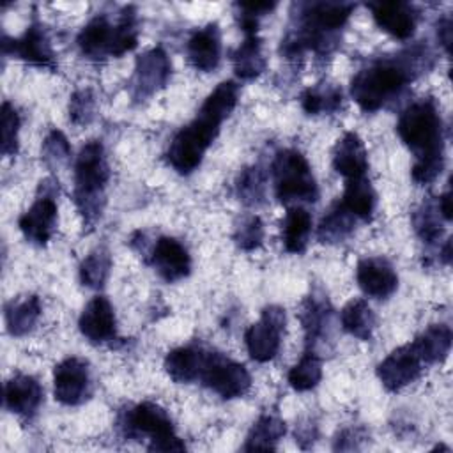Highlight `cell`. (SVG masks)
Listing matches in <instances>:
<instances>
[{"instance_id":"1f68e13d","label":"cell","mask_w":453,"mask_h":453,"mask_svg":"<svg viewBox=\"0 0 453 453\" xmlns=\"http://www.w3.org/2000/svg\"><path fill=\"white\" fill-rule=\"evenodd\" d=\"M442 221H446V219L442 218L439 205H437V198H434V196L423 200L412 212V226H414L418 237L426 244H434L441 239L442 230H444Z\"/></svg>"},{"instance_id":"30bf717a","label":"cell","mask_w":453,"mask_h":453,"mask_svg":"<svg viewBox=\"0 0 453 453\" xmlns=\"http://www.w3.org/2000/svg\"><path fill=\"white\" fill-rule=\"evenodd\" d=\"M287 315L281 306L269 304L262 310L260 319L244 333V343L250 357L257 363H267L276 357L281 334L285 331Z\"/></svg>"},{"instance_id":"ba28073f","label":"cell","mask_w":453,"mask_h":453,"mask_svg":"<svg viewBox=\"0 0 453 453\" xmlns=\"http://www.w3.org/2000/svg\"><path fill=\"white\" fill-rule=\"evenodd\" d=\"M58 182L55 177H46L39 182L32 205L19 216L18 226L23 237L35 246H46L57 228L58 218Z\"/></svg>"},{"instance_id":"277c9868","label":"cell","mask_w":453,"mask_h":453,"mask_svg":"<svg viewBox=\"0 0 453 453\" xmlns=\"http://www.w3.org/2000/svg\"><path fill=\"white\" fill-rule=\"evenodd\" d=\"M110 166L101 140L87 142L74 161V203L83 219V226L92 228L103 214L106 203V186Z\"/></svg>"},{"instance_id":"74e56055","label":"cell","mask_w":453,"mask_h":453,"mask_svg":"<svg viewBox=\"0 0 453 453\" xmlns=\"http://www.w3.org/2000/svg\"><path fill=\"white\" fill-rule=\"evenodd\" d=\"M264 241V223L257 214L241 218L234 230V242L242 251H253L262 246Z\"/></svg>"},{"instance_id":"5bb4252c","label":"cell","mask_w":453,"mask_h":453,"mask_svg":"<svg viewBox=\"0 0 453 453\" xmlns=\"http://www.w3.org/2000/svg\"><path fill=\"white\" fill-rule=\"evenodd\" d=\"M301 322L306 338V350L319 354V350L331 342L334 326L331 303L322 290L315 288L306 296L301 310Z\"/></svg>"},{"instance_id":"8fae6325","label":"cell","mask_w":453,"mask_h":453,"mask_svg":"<svg viewBox=\"0 0 453 453\" xmlns=\"http://www.w3.org/2000/svg\"><path fill=\"white\" fill-rule=\"evenodd\" d=\"M172 74V62L161 46L150 48L136 57L129 94L134 101H145L163 90Z\"/></svg>"},{"instance_id":"836d02e7","label":"cell","mask_w":453,"mask_h":453,"mask_svg":"<svg viewBox=\"0 0 453 453\" xmlns=\"http://www.w3.org/2000/svg\"><path fill=\"white\" fill-rule=\"evenodd\" d=\"M111 269V255L104 246L94 248L80 264V281L92 288L99 290L104 287Z\"/></svg>"},{"instance_id":"2e32d148","label":"cell","mask_w":453,"mask_h":453,"mask_svg":"<svg viewBox=\"0 0 453 453\" xmlns=\"http://www.w3.org/2000/svg\"><path fill=\"white\" fill-rule=\"evenodd\" d=\"M147 253V262L166 283L184 280L191 273L189 251L175 237L159 235Z\"/></svg>"},{"instance_id":"e575fe53","label":"cell","mask_w":453,"mask_h":453,"mask_svg":"<svg viewBox=\"0 0 453 453\" xmlns=\"http://www.w3.org/2000/svg\"><path fill=\"white\" fill-rule=\"evenodd\" d=\"M265 189H267V175L258 166L244 168L235 182L237 198L248 207H258L265 202Z\"/></svg>"},{"instance_id":"7c38bea8","label":"cell","mask_w":453,"mask_h":453,"mask_svg":"<svg viewBox=\"0 0 453 453\" xmlns=\"http://www.w3.org/2000/svg\"><path fill=\"white\" fill-rule=\"evenodd\" d=\"M2 53L12 55L30 65L57 71V60L55 53L48 37V32L42 23L32 21L27 30L16 37L11 39L7 35L2 37Z\"/></svg>"},{"instance_id":"83f0119b","label":"cell","mask_w":453,"mask_h":453,"mask_svg":"<svg viewBox=\"0 0 453 453\" xmlns=\"http://www.w3.org/2000/svg\"><path fill=\"white\" fill-rule=\"evenodd\" d=\"M340 324L347 334H350L361 342H368L377 326V319H375L373 310L366 303V299L356 297V299H350L342 308Z\"/></svg>"},{"instance_id":"603a6c76","label":"cell","mask_w":453,"mask_h":453,"mask_svg":"<svg viewBox=\"0 0 453 453\" xmlns=\"http://www.w3.org/2000/svg\"><path fill=\"white\" fill-rule=\"evenodd\" d=\"M207 347L191 343L170 350L165 357V370L177 384H191L200 377V370L207 354Z\"/></svg>"},{"instance_id":"ee69618b","label":"cell","mask_w":453,"mask_h":453,"mask_svg":"<svg viewBox=\"0 0 453 453\" xmlns=\"http://www.w3.org/2000/svg\"><path fill=\"white\" fill-rule=\"evenodd\" d=\"M441 255H442V262H444V264H449V260H451V241H449V239L446 241V244H444Z\"/></svg>"},{"instance_id":"7a4b0ae2","label":"cell","mask_w":453,"mask_h":453,"mask_svg":"<svg viewBox=\"0 0 453 453\" xmlns=\"http://www.w3.org/2000/svg\"><path fill=\"white\" fill-rule=\"evenodd\" d=\"M428 67H432V53L423 44L395 57L377 58L352 76L350 96L363 111H377L396 99Z\"/></svg>"},{"instance_id":"d4e9b609","label":"cell","mask_w":453,"mask_h":453,"mask_svg":"<svg viewBox=\"0 0 453 453\" xmlns=\"http://www.w3.org/2000/svg\"><path fill=\"white\" fill-rule=\"evenodd\" d=\"M451 329L446 324H432L423 329L411 343L419 354L425 366L442 363L451 350Z\"/></svg>"},{"instance_id":"d590c367","label":"cell","mask_w":453,"mask_h":453,"mask_svg":"<svg viewBox=\"0 0 453 453\" xmlns=\"http://www.w3.org/2000/svg\"><path fill=\"white\" fill-rule=\"evenodd\" d=\"M322 379V361L320 356L306 350L303 357L288 370L287 380L292 389L296 391H310L313 389Z\"/></svg>"},{"instance_id":"ab89813d","label":"cell","mask_w":453,"mask_h":453,"mask_svg":"<svg viewBox=\"0 0 453 453\" xmlns=\"http://www.w3.org/2000/svg\"><path fill=\"white\" fill-rule=\"evenodd\" d=\"M96 97L90 88H80L69 101V120L74 126H85L94 119Z\"/></svg>"},{"instance_id":"3957f363","label":"cell","mask_w":453,"mask_h":453,"mask_svg":"<svg viewBox=\"0 0 453 453\" xmlns=\"http://www.w3.org/2000/svg\"><path fill=\"white\" fill-rule=\"evenodd\" d=\"M396 133L414 154L412 180L416 184L435 180L444 168V133L434 99L409 104L398 117Z\"/></svg>"},{"instance_id":"7bdbcfd3","label":"cell","mask_w":453,"mask_h":453,"mask_svg":"<svg viewBox=\"0 0 453 453\" xmlns=\"http://www.w3.org/2000/svg\"><path fill=\"white\" fill-rule=\"evenodd\" d=\"M437 205H439L442 218L446 221H449L451 219V193H449V189L446 193H442L441 196H437Z\"/></svg>"},{"instance_id":"4fadbf2b","label":"cell","mask_w":453,"mask_h":453,"mask_svg":"<svg viewBox=\"0 0 453 453\" xmlns=\"http://www.w3.org/2000/svg\"><path fill=\"white\" fill-rule=\"evenodd\" d=\"M55 400L64 405H80L92 395V373L83 357L71 356L62 359L53 370Z\"/></svg>"},{"instance_id":"b9f144b4","label":"cell","mask_w":453,"mask_h":453,"mask_svg":"<svg viewBox=\"0 0 453 453\" xmlns=\"http://www.w3.org/2000/svg\"><path fill=\"white\" fill-rule=\"evenodd\" d=\"M437 37H439V42L444 46L446 53H449V46H451V18L449 16L439 19Z\"/></svg>"},{"instance_id":"60d3db41","label":"cell","mask_w":453,"mask_h":453,"mask_svg":"<svg viewBox=\"0 0 453 453\" xmlns=\"http://www.w3.org/2000/svg\"><path fill=\"white\" fill-rule=\"evenodd\" d=\"M235 7L246 14H251L260 19L262 16L269 14L276 7V2H239V4H235Z\"/></svg>"},{"instance_id":"ffe728a7","label":"cell","mask_w":453,"mask_h":453,"mask_svg":"<svg viewBox=\"0 0 453 453\" xmlns=\"http://www.w3.org/2000/svg\"><path fill=\"white\" fill-rule=\"evenodd\" d=\"M44 400V389L27 373L12 375L4 388V403L5 409L21 418H32Z\"/></svg>"},{"instance_id":"7402d4cb","label":"cell","mask_w":453,"mask_h":453,"mask_svg":"<svg viewBox=\"0 0 453 453\" xmlns=\"http://www.w3.org/2000/svg\"><path fill=\"white\" fill-rule=\"evenodd\" d=\"M333 168L345 180L366 175L368 172V152L357 133H345L333 149Z\"/></svg>"},{"instance_id":"9a60e30c","label":"cell","mask_w":453,"mask_h":453,"mask_svg":"<svg viewBox=\"0 0 453 453\" xmlns=\"http://www.w3.org/2000/svg\"><path fill=\"white\" fill-rule=\"evenodd\" d=\"M423 370L425 363L421 361L419 354L409 342L391 350L377 365V377L388 391H400L411 382H414Z\"/></svg>"},{"instance_id":"5b68a950","label":"cell","mask_w":453,"mask_h":453,"mask_svg":"<svg viewBox=\"0 0 453 453\" xmlns=\"http://www.w3.org/2000/svg\"><path fill=\"white\" fill-rule=\"evenodd\" d=\"M80 51L90 60L119 58L138 44V18L134 7H126L117 23H111L106 14L94 16L76 37Z\"/></svg>"},{"instance_id":"ac0fdd59","label":"cell","mask_w":453,"mask_h":453,"mask_svg":"<svg viewBox=\"0 0 453 453\" xmlns=\"http://www.w3.org/2000/svg\"><path fill=\"white\" fill-rule=\"evenodd\" d=\"M356 280L365 296L388 299L398 288V274L389 260L382 257H365L357 262Z\"/></svg>"},{"instance_id":"f1b7e54d","label":"cell","mask_w":453,"mask_h":453,"mask_svg":"<svg viewBox=\"0 0 453 453\" xmlns=\"http://www.w3.org/2000/svg\"><path fill=\"white\" fill-rule=\"evenodd\" d=\"M234 73L241 80H253L265 71V57L262 51V39L258 34L244 35V41L232 53Z\"/></svg>"},{"instance_id":"8d00e7d4","label":"cell","mask_w":453,"mask_h":453,"mask_svg":"<svg viewBox=\"0 0 453 453\" xmlns=\"http://www.w3.org/2000/svg\"><path fill=\"white\" fill-rule=\"evenodd\" d=\"M71 159V145L65 134L58 129H51L41 145V161L51 172L64 168Z\"/></svg>"},{"instance_id":"d6a6232c","label":"cell","mask_w":453,"mask_h":453,"mask_svg":"<svg viewBox=\"0 0 453 453\" xmlns=\"http://www.w3.org/2000/svg\"><path fill=\"white\" fill-rule=\"evenodd\" d=\"M301 106L308 115L334 113L342 106V88L329 83H317L301 94Z\"/></svg>"},{"instance_id":"44dd1931","label":"cell","mask_w":453,"mask_h":453,"mask_svg":"<svg viewBox=\"0 0 453 453\" xmlns=\"http://www.w3.org/2000/svg\"><path fill=\"white\" fill-rule=\"evenodd\" d=\"M186 55L196 71H214L221 60V30L218 23L196 28L186 42Z\"/></svg>"},{"instance_id":"484cf974","label":"cell","mask_w":453,"mask_h":453,"mask_svg":"<svg viewBox=\"0 0 453 453\" xmlns=\"http://www.w3.org/2000/svg\"><path fill=\"white\" fill-rule=\"evenodd\" d=\"M41 311H42L41 299L35 294H27V296L11 299L5 304L7 333L12 336L28 334L35 327L41 317Z\"/></svg>"},{"instance_id":"f546056e","label":"cell","mask_w":453,"mask_h":453,"mask_svg":"<svg viewBox=\"0 0 453 453\" xmlns=\"http://www.w3.org/2000/svg\"><path fill=\"white\" fill-rule=\"evenodd\" d=\"M285 421L274 414H262L251 426L242 449L246 451H271L276 449V442L285 435Z\"/></svg>"},{"instance_id":"e0dca14e","label":"cell","mask_w":453,"mask_h":453,"mask_svg":"<svg viewBox=\"0 0 453 453\" xmlns=\"http://www.w3.org/2000/svg\"><path fill=\"white\" fill-rule=\"evenodd\" d=\"M81 336L92 345H108L119 340L115 310L106 296L92 297L78 319Z\"/></svg>"},{"instance_id":"52a82bcc","label":"cell","mask_w":453,"mask_h":453,"mask_svg":"<svg viewBox=\"0 0 453 453\" xmlns=\"http://www.w3.org/2000/svg\"><path fill=\"white\" fill-rule=\"evenodd\" d=\"M276 198L285 205L311 203L319 198V186L308 159L296 149H281L271 163Z\"/></svg>"},{"instance_id":"9c48e42d","label":"cell","mask_w":453,"mask_h":453,"mask_svg":"<svg viewBox=\"0 0 453 453\" xmlns=\"http://www.w3.org/2000/svg\"><path fill=\"white\" fill-rule=\"evenodd\" d=\"M198 380L225 400L244 396L251 388V375L244 365L211 349L205 354Z\"/></svg>"},{"instance_id":"4316f807","label":"cell","mask_w":453,"mask_h":453,"mask_svg":"<svg viewBox=\"0 0 453 453\" xmlns=\"http://www.w3.org/2000/svg\"><path fill=\"white\" fill-rule=\"evenodd\" d=\"M311 234V216L301 205H290L281 221V242L288 253H303Z\"/></svg>"},{"instance_id":"cb8c5ba5","label":"cell","mask_w":453,"mask_h":453,"mask_svg":"<svg viewBox=\"0 0 453 453\" xmlns=\"http://www.w3.org/2000/svg\"><path fill=\"white\" fill-rule=\"evenodd\" d=\"M338 203L356 219L370 221L377 207V193L366 175L347 179L342 200Z\"/></svg>"},{"instance_id":"6da1fadb","label":"cell","mask_w":453,"mask_h":453,"mask_svg":"<svg viewBox=\"0 0 453 453\" xmlns=\"http://www.w3.org/2000/svg\"><path fill=\"white\" fill-rule=\"evenodd\" d=\"M237 101L239 85L234 80H225L216 85L203 99L196 117L180 127L168 145L166 159L175 172L188 175L200 166L205 150L216 140L223 120L234 111Z\"/></svg>"},{"instance_id":"d6986e66","label":"cell","mask_w":453,"mask_h":453,"mask_svg":"<svg viewBox=\"0 0 453 453\" xmlns=\"http://www.w3.org/2000/svg\"><path fill=\"white\" fill-rule=\"evenodd\" d=\"M373 21L396 39L412 37L418 25V11L409 2H372L368 4Z\"/></svg>"},{"instance_id":"f35d334b","label":"cell","mask_w":453,"mask_h":453,"mask_svg":"<svg viewBox=\"0 0 453 453\" xmlns=\"http://www.w3.org/2000/svg\"><path fill=\"white\" fill-rule=\"evenodd\" d=\"M19 126H21V120H19L18 110L9 101H4V104H2V154L5 157L16 156V152H18Z\"/></svg>"},{"instance_id":"8992f818","label":"cell","mask_w":453,"mask_h":453,"mask_svg":"<svg viewBox=\"0 0 453 453\" xmlns=\"http://www.w3.org/2000/svg\"><path fill=\"white\" fill-rule=\"evenodd\" d=\"M119 428L129 439H147L150 451L186 449L184 442L175 434L172 418L154 402H142L120 412Z\"/></svg>"},{"instance_id":"4dcf8cb0","label":"cell","mask_w":453,"mask_h":453,"mask_svg":"<svg viewBox=\"0 0 453 453\" xmlns=\"http://www.w3.org/2000/svg\"><path fill=\"white\" fill-rule=\"evenodd\" d=\"M356 218L338 202L324 214L317 228V239L324 244L343 242L354 232Z\"/></svg>"}]
</instances>
